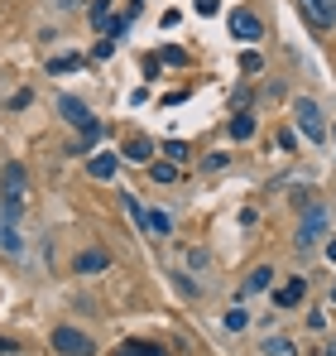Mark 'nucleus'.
Returning <instances> with one entry per match:
<instances>
[{
    "mask_svg": "<svg viewBox=\"0 0 336 356\" xmlns=\"http://www.w3.org/2000/svg\"><path fill=\"white\" fill-rule=\"evenodd\" d=\"M24 197H29V174H24V164L10 159V164L0 169V227H15V222H19Z\"/></svg>",
    "mask_w": 336,
    "mask_h": 356,
    "instance_id": "1",
    "label": "nucleus"
},
{
    "mask_svg": "<svg viewBox=\"0 0 336 356\" xmlns=\"http://www.w3.org/2000/svg\"><path fill=\"white\" fill-rule=\"evenodd\" d=\"M293 116H298V130H303V135H308L312 145H317V140L327 135V120H322V106H317V102L298 97V102H293Z\"/></svg>",
    "mask_w": 336,
    "mask_h": 356,
    "instance_id": "2",
    "label": "nucleus"
},
{
    "mask_svg": "<svg viewBox=\"0 0 336 356\" xmlns=\"http://www.w3.org/2000/svg\"><path fill=\"white\" fill-rule=\"evenodd\" d=\"M58 111H62V120L67 125H77L82 135H96L101 125H96V116L87 111V102H77V97H58Z\"/></svg>",
    "mask_w": 336,
    "mask_h": 356,
    "instance_id": "3",
    "label": "nucleus"
},
{
    "mask_svg": "<svg viewBox=\"0 0 336 356\" xmlns=\"http://www.w3.org/2000/svg\"><path fill=\"white\" fill-rule=\"evenodd\" d=\"M327 227H332V212H327V207H322V202H312V207H308V212H303V232H298V245H303V250H308V245H312V241L322 236V232H327Z\"/></svg>",
    "mask_w": 336,
    "mask_h": 356,
    "instance_id": "4",
    "label": "nucleus"
},
{
    "mask_svg": "<svg viewBox=\"0 0 336 356\" xmlns=\"http://www.w3.org/2000/svg\"><path fill=\"white\" fill-rule=\"evenodd\" d=\"M53 347L62 356H92L96 347H92V337L87 332H77V327H53Z\"/></svg>",
    "mask_w": 336,
    "mask_h": 356,
    "instance_id": "5",
    "label": "nucleus"
},
{
    "mask_svg": "<svg viewBox=\"0 0 336 356\" xmlns=\"http://www.w3.org/2000/svg\"><path fill=\"white\" fill-rule=\"evenodd\" d=\"M298 5H303V19H308L317 34H327L336 24V0H298Z\"/></svg>",
    "mask_w": 336,
    "mask_h": 356,
    "instance_id": "6",
    "label": "nucleus"
},
{
    "mask_svg": "<svg viewBox=\"0 0 336 356\" xmlns=\"http://www.w3.org/2000/svg\"><path fill=\"white\" fill-rule=\"evenodd\" d=\"M260 34H264V24H260V15H255V10H235V15H230V39L255 44Z\"/></svg>",
    "mask_w": 336,
    "mask_h": 356,
    "instance_id": "7",
    "label": "nucleus"
},
{
    "mask_svg": "<svg viewBox=\"0 0 336 356\" xmlns=\"http://www.w3.org/2000/svg\"><path fill=\"white\" fill-rule=\"evenodd\" d=\"M303 294H308V280H288V284L274 289V308H298Z\"/></svg>",
    "mask_w": 336,
    "mask_h": 356,
    "instance_id": "8",
    "label": "nucleus"
},
{
    "mask_svg": "<svg viewBox=\"0 0 336 356\" xmlns=\"http://www.w3.org/2000/svg\"><path fill=\"white\" fill-rule=\"evenodd\" d=\"M106 265H111L106 250H82V255H77V270H82V275H101Z\"/></svg>",
    "mask_w": 336,
    "mask_h": 356,
    "instance_id": "9",
    "label": "nucleus"
},
{
    "mask_svg": "<svg viewBox=\"0 0 336 356\" xmlns=\"http://www.w3.org/2000/svg\"><path fill=\"white\" fill-rule=\"evenodd\" d=\"M144 232H149V236H168V232H173V217L159 212V207H154V212H144Z\"/></svg>",
    "mask_w": 336,
    "mask_h": 356,
    "instance_id": "10",
    "label": "nucleus"
},
{
    "mask_svg": "<svg viewBox=\"0 0 336 356\" xmlns=\"http://www.w3.org/2000/svg\"><path fill=\"white\" fill-rule=\"evenodd\" d=\"M149 154H154V145H149L144 135H135V140L125 145V159H135V164H149Z\"/></svg>",
    "mask_w": 336,
    "mask_h": 356,
    "instance_id": "11",
    "label": "nucleus"
},
{
    "mask_svg": "<svg viewBox=\"0 0 336 356\" xmlns=\"http://www.w3.org/2000/svg\"><path fill=\"white\" fill-rule=\"evenodd\" d=\"M269 280H274V270H269V265H255V270H250V280H245V294L269 289Z\"/></svg>",
    "mask_w": 336,
    "mask_h": 356,
    "instance_id": "12",
    "label": "nucleus"
},
{
    "mask_svg": "<svg viewBox=\"0 0 336 356\" xmlns=\"http://www.w3.org/2000/svg\"><path fill=\"white\" fill-rule=\"evenodd\" d=\"M87 174L92 178H111L115 174V154H92V159H87Z\"/></svg>",
    "mask_w": 336,
    "mask_h": 356,
    "instance_id": "13",
    "label": "nucleus"
},
{
    "mask_svg": "<svg viewBox=\"0 0 336 356\" xmlns=\"http://www.w3.org/2000/svg\"><path fill=\"white\" fill-rule=\"evenodd\" d=\"M115 356H168L164 347H154V342H125Z\"/></svg>",
    "mask_w": 336,
    "mask_h": 356,
    "instance_id": "14",
    "label": "nucleus"
},
{
    "mask_svg": "<svg viewBox=\"0 0 336 356\" xmlns=\"http://www.w3.org/2000/svg\"><path fill=\"white\" fill-rule=\"evenodd\" d=\"M230 135H235V140H250V135H255V116H245V111L230 116Z\"/></svg>",
    "mask_w": 336,
    "mask_h": 356,
    "instance_id": "15",
    "label": "nucleus"
},
{
    "mask_svg": "<svg viewBox=\"0 0 336 356\" xmlns=\"http://www.w3.org/2000/svg\"><path fill=\"white\" fill-rule=\"evenodd\" d=\"M149 178H154V183H173V178H178V164H173V159H164V164H149Z\"/></svg>",
    "mask_w": 336,
    "mask_h": 356,
    "instance_id": "16",
    "label": "nucleus"
},
{
    "mask_svg": "<svg viewBox=\"0 0 336 356\" xmlns=\"http://www.w3.org/2000/svg\"><path fill=\"white\" fill-rule=\"evenodd\" d=\"M87 15H92V24H101V29H106V24H111V0H92V10H87Z\"/></svg>",
    "mask_w": 336,
    "mask_h": 356,
    "instance_id": "17",
    "label": "nucleus"
},
{
    "mask_svg": "<svg viewBox=\"0 0 336 356\" xmlns=\"http://www.w3.org/2000/svg\"><path fill=\"white\" fill-rule=\"evenodd\" d=\"M264 356H298V352H293L288 337H269V342H264Z\"/></svg>",
    "mask_w": 336,
    "mask_h": 356,
    "instance_id": "18",
    "label": "nucleus"
},
{
    "mask_svg": "<svg viewBox=\"0 0 336 356\" xmlns=\"http://www.w3.org/2000/svg\"><path fill=\"white\" fill-rule=\"evenodd\" d=\"M245 323H250V313H245V308H230V313H226V327H230V332H240Z\"/></svg>",
    "mask_w": 336,
    "mask_h": 356,
    "instance_id": "19",
    "label": "nucleus"
},
{
    "mask_svg": "<svg viewBox=\"0 0 336 356\" xmlns=\"http://www.w3.org/2000/svg\"><path fill=\"white\" fill-rule=\"evenodd\" d=\"M164 154L173 159V164H183V159H187V145H183V140H168V145H164Z\"/></svg>",
    "mask_w": 336,
    "mask_h": 356,
    "instance_id": "20",
    "label": "nucleus"
},
{
    "mask_svg": "<svg viewBox=\"0 0 336 356\" xmlns=\"http://www.w3.org/2000/svg\"><path fill=\"white\" fill-rule=\"evenodd\" d=\"M72 67H82V58H72V54H67V58H53V63H49V72H72Z\"/></svg>",
    "mask_w": 336,
    "mask_h": 356,
    "instance_id": "21",
    "label": "nucleus"
},
{
    "mask_svg": "<svg viewBox=\"0 0 336 356\" xmlns=\"http://www.w3.org/2000/svg\"><path fill=\"white\" fill-rule=\"evenodd\" d=\"M164 63H173V67H183V63H187V54H183V49H164Z\"/></svg>",
    "mask_w": 336,
    "mask_h": 356,
    "instance_id": "22",
    "label": "nucleus"
},
{
    "mask_svg": "<svg viewBox=\"0 0 336 356\" xmlns=\"http://www.w3.org/2000/svg\"><path fill=\"white\" fill-rule=\"evenodd\" d=\"M197 15H217V0H197Z\"/></svg>",
    "mask_w": 336,
    "mask_h": 356,
    "instance_id": "23",
    "label": "nucleus"
},
{
    "mask_svg": "<svg viewBox=\"0 0 336 356\" xmlns=\"http://www.w3.org/2000/svg\"><path fill=\"white\" fill-rule=\"evenodd\" d=\"M5 352H15V342H10V337H0V356Z\"/></svg>",
    "mask_w": 336,
    "mask_h": 356,
    "instance_id": "24",
    "label": "nucleus"
},
{
    "mask_svg": "<svg viewBox=\"0 0 336 356\" xmlns=\"http://www.w3.org/2000/svg\"><path fill=\"white\" fill-rule=\"evenodd\" d=\"M327 260H332V265H336V241H327Z\"/></svg>",
    "mask_w": 336,
    "mask_h": 356,
    "instance_id": "25",
    "label": "nucleus"
},
{
    "mask_svg": "<svg viewBox=\"0 0 336 356\" xmlns=\"http://www.w3.org/2000/svg\"><path fill=\"white\" fill-rule=\"evenodd\" d=\"M327 356H336V342H327Z\"/></svg>",
    "mask_w": 336,
    "mask_h": 356,
    "instance_id": "26",
    "label": "nucleus"
},
{
    "mask_svg": "<svg viewBox=\"0 0 336 356\" xmlns=\"http://www.w3.org/2000/svg\"><path fill=\"white\" fill-rule=\"evenodd\" d=\"M332 303H336V284H332Z\"/></svg>",
    "mask_w": 336,
    "mask_h": 356,
    "instance_id": "27",
    "label": "nucleus"
},
{
    "mask_svg": "<svg viewBox=\"0 0 336 356\" xmlns=\"http://www.w3.org/2000/svg\"><path fill=\"white\" fill-rule=\"evenodd\" d=\"M332 140H336V125H332Z\"/></svg>",
    "mask_w": 336,
    "mask_h": 356,
    "instance_id": "28",
    "label": "nucleus"
}]
</instances>
